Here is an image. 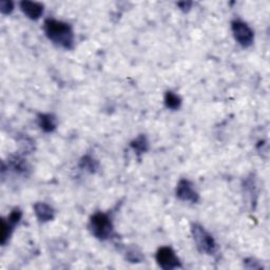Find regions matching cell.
<instances>
[{"label": "cell", "mask_w": 270, "mask_h": 270, "mask_svg": "<svg viewBox=\"0 0 270 270\" xmlns=\"http://www.w3.org/2000/svg\"><path fill=\"white\" fill-rule=\"evenodd\" d=\"M44 31L49 40L66 50H72L75 44L74 31L69 23L48 18L44 23Z\"/></svg>", "instance_id": "cell-1"}, {"label": "cell", "mask_w": 270, "mask_h": 270, "mask_svg": "<svg viewBox=\"0 0 270 270\" xmlns=\"http://www.w3.org/2000/svg\"><path fill=\"white\" fill-rule=\"evenodd\" d=\"M192 237L195 246L202 253L214 255L218 253L219 246L214 237L202 225L195 223L191 226Z\"/></svg>", "instance_id": "cell-2"}, {"label": "cell", "mask_w": 270, "mask_h": 270, "mask_svg": "<svg viewBox=\"0 0 270 270\" xmlns=\"http://www.w3.org/2000/svg\"><path fill=\"white\" fill-rule=\"evenodd\" d=\"M89 229L92 236L101 241L109 240L114 233V226L111 218L102 212H96L91 217Z\"/></svg>", "instance_id": "cell-3"}, {"label": "cell", "mask_w": 270, "mask_h": 270, "mask_svg": "<svg viewBox=\"0 0 270 270\" xmlns=\"http://www.w3.org/2000/svg\"><path fill=\"white\" fill-rule=\"evenodd\" d=\"M231 31L236 41L243 48H249L253 44V31L246 22L242 20H233L231 22Z\"/></svg>", "instance_id": "cell-4"}, {"label": "cell", "mask_w": 270, "mask_h": 270, "mask_svg": "<svg viewBox=\"0 0 270 270\" xmlns=\"http://www.w3.org/2000/svg\"><path fill=\"white\" fill-rule=\"evenodd\" d=\"M155 260L158 266L165 270H172L182 267V263L175 254L174 250L168 246L161 247L157 250Z\"/></svg>", "instance_id": "cell-5"}, {"label": "cell", "mask_w": 270, "mask_h": 270, "mask_svg": "<svg viewBox=\"0 0 270 270\" xmlns=\"http://www.w3.org/2000/svg\"><path fill=\"white\" fill-rule=\"evenodd\" d=\"M175 194L177 198L184 202H190L195 204V202L200 201V195L195 191L192 183L185 179L181 180L179 184H177Z\"/></svg>", "instance_id": "cell-6"}, {"label": "cell", "mask_w": 270, "mask_h": 270, "mask_svg": "<svg viewBox=\"0 0 270 270\" xmlns=\"http://www.w3.org/2000/svg\"><path fill=\"white\" fill-rule=\"evenodd\" d=\"M20 10L22 13L32 20H37L44 14V5L39 2L33 1H21Z\"/></svg>", "instance_id": "cell-7"}, {"label": "cell", "mask_w": 270, "mask_h": 270, "mask_svg": "<svg viewBox=\"0 0 270 270\" xmlns=\"http://www.w3.org/2000/svg\"><path fill=\"white\" fill-rule=\"evenodd\" d=\"M34 213L36 218L38 219L39 222L46 223V222H50L55 217V211L53 208L48 205L47 202H36L34 205Z\"/></svg>", "instance_id": "cell-8"}, {"label": "cell", "mask_w": 270, "mask_h": 270, "mask_svg": "<svg viewBox=\"0 0 270 270\" xmlns=\"http://www.w3.org/2000/svg\"><path fill=\"white\" fill-rule=\"evenodd\" d=\"M37 124L42 131L51 133L56 130L58 121L56 116L51 113H40L37 116Z\"/></svg>", "instance_id": "cell-9"}, {"label": "cell", "mask_w": 270, "mask_h": 270, "mask_svg": "<svg viewBox=\"0 0 270 270\" xmlns=\"http://www.w3.org/2000/svg\"><path fill=\"white\" fill-rule=\"evenodd\" d=\"M164 102L166 107L171 110H179L182 106V98L175 94L172 91L166 92L164 97Z\"/></svg>", "instance_id": "cell-10"}, {"label": "cell", "mask_w": 270, "mask_h": 270, "mask_svg": "<svg viewBox=\"0 0 270 270\" xmlns=\"http://www.w3.org/2000/svg\"><path fill=\"white\" fill-rule=\"evenodd\" d=\"M131 148L136 152V154H143V153L149 150V142L144 134L139 135L131 142Z\"/></svg>", "instance_id": "cell-11"}, {"label": "cell", "mask_w": 270, "mask_h": 270, "mask_svg": "<svg viewBox=\"0 0 270 270\" xmlns=\"http://www.w3.org/2000/svg\"><path fill=\"white\" fill-rule=\"evenodd\" d=\"M14 228L15 226L12 225L8 219H1V228H0V243H1V245L7 244Z\"/></svg>", "instance_id": "cell-12"}, {"label": "cell", "mask_w": 270, "mask_h": 270, "mask_svg": "<svg viewBox=\"0 0 270 270\" xmlns=\"http://www.w3.org/2000/svg\"><path fill=\"white\" fill-rule=\"evenodd\" d=\"M79 167L85 171H89L91 173H94L98 169V163L92 156L85 155L82 158L81 163H79Z\"/></svg>", "instance_id": "cell-13"}, {"label": "cell", "mask_w": 270, "mask_h": 270, "mask_svg": "<svg viewBox=\"0 0 270 270\" xmlns=\"http://www.w3.org/2000/svg\"><path fill=\"white\" fill-rule=\"evenodd\" d=\"M126 260L130 263H140L144 260V255L137 248L131 247L126 251Z\"/></svg>", "instance_id": "cell-14"}, {"label": "cell", "mask_w": 270, "mask_h": 270, "mask_svg": "<svg viewBox=\"0 0 270 270\" xmlns=\"http://www.w3.org/2000/svg\"><path fill=\"white\" fill-rule=\"evenodd\" d=\"M22 218V212L21 210L19 209V208H15L14 210H12L11 213H10V216L8 217V220L9 222L13 225V226H16L18 223L20 222V219Z\"/></svg>", "instance_id": "cell-15"}, {"label": "cell", "mask_w": 270, "mask_h": 270, "mask_svg": "<svg viewBox=\"0 0 270 270\" xmlns=\"http://www.w3.org/2000/svg\"><path fill=\"white\" fill-rule=\"evenodd\" d=\"M14 10V3L10 1V0H2L0 1V11H1L2 14L8 15L12 13Z\"/></svg>", "instance_id": "cell-16"}, {"label": "cell", "mask_w": 270, "mask_h": 270, "mask_svg": "<svg viewBox=\"0 0 270 270\" xmlns=\"http://www.w3.org/2000/svg\"><path fill=\"white\" fill-rule=\"evenodd\" d=\"M177 5H179L180 9L184 12H188L190 9H191V5L192 3L191 2H186V1H184V2H179L177 3Z\"/></svg>", "instance_id": "cell-17"}, {"label": "cell", "mask_w": 270, "mask_h": 270, "mask_svg": "<svg viewBox=\"0 0 270 270\" xmlns=\"http://www.w3.org/2000/svg\"><path fill=\"white\" fill-rule=\"evenodd\" d=\"M245 262L251 264V266L248 267L249 269H253H253H257V268H261V267H262L261 264H259V262H255L253 259H248V260H246Z\"/></svg>", "instance_id": "cell-18"}]
</instances>
